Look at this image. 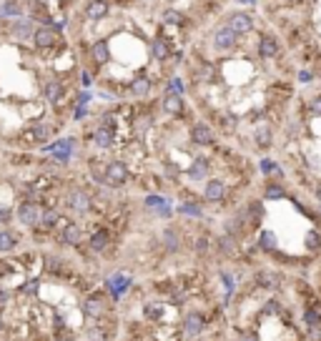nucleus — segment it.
<instances>
[{"label":"nucleus","mask_w":321,"mask_h":341,"mask_svg":"<svg viewBox=\"0 0 321 341\" xmlns=\"http://www.w3.org/2000/svg\"><path fill=\"white\" fill-rule=\"evenodd\" d=\"M208 56L198 53L194 83L204 90L214 128L246 150H276L304 76L276 28L258 6L224 10L206 36Z\"/></svg>","instance_id":"nucleus-1"},{"label":"nucleus","mask_w":321,"mask_h":341,"mask_svg":"<svg viewBox=\"0 0 321 341\" xmlns=\"http://www.w3.org/2000/svg\"><path fill=\"white\" fill-rule=\"evenodd\" d=\"M288 186L321 208V78H306L276 143Z\"/></svg>","instance_id":"nucleus-2"},{"label":"nucleus","mask_w":321,"mask_h":341,"mask_svg":"<svg viewBox=\"0 0 321 341\" xmlns=\"http://www.w3.org/2000/svg\"><path fill=\"white\" fill-rule=\"evenodd\" d=\"M256 6L288 46L304 80L321 78V0H258Z\"/></svg>","instance_id":"nucleus-3"},{"label":"nucleus","mask_w":321,"mask_h":341,"mask_svg":"<svg viewBox=\"0 0 321 341\" xmlns=\"http://www.w3.org/2000/svg\"><path fill=\"white\" fill-rule=\"evenodd\" d=\"M16 218L20 221V226H26V228H36V226H40V218H43V206H40L36 198L20 201V206L16 208Z\"/></svg>","instance_id":"nucleus-4"},{"label":"nucleus","mask_w":321,"mask_h":341,"mask_svg":"<svg viewBox=\"0 0 321 341\" xmlns=\"http://www.w3.org/2000/svg\"><path fill=\"white\" fill-rule=\"evenodd\" d=\"M211 158L208 156H196L191 163H188V168H186V178L191 181V184H201L204 181V186L211 181V178H216V176H211Z\"/></svg>","instance_id":"nucleus-5"},{"label":"nucleus","mask_w":321,"mask_h":341,"mask_svg":"<svg viewBox=\"0 0 321 341\" xmlns=\"http://www.w3.org/2000/svg\"><path fill=\"white\" fill-rule=\"evenodd\" d=\"M48 138H50V126H48V123H30L26 130L18 133V146L30 148V146H40V143H46Z\"/></svg>","instance_id":"nucleus-6"},{"label":"nucleus","mask_w":321,"mask_h":341,"mask_svg":"<svg viewBox=\"0 0 321 341\" xmlns=\"http://www.w3.org/2000/svg\"><path fill=\"white\" fill-rule=\"evenodd\" d=\"M8 36H10L16 43L33 40V36H36V20H30V18H18V20H10Z\"/></svg>","instance_id":"nucleus-7"},{"label":"nucleus","mask_w":321,"mask_h":341,"mask_svg":"<svg viewBox=\"0 0 321 341\" xmlns=\"http://www.w3.org/2000/svg\"><path fill=\"white\" fill-rule=\"evenodd\" d=\"M126 181H128V166L123 160H110L106 166V186L120 188V186H126Z\"/></svg>","instance_id":"nucleus-8"},{"label":"nucleus","mask_w":321,"mask_h":341,"mask_svg":"<svg viewBox=\"0 0 321 341\" xmlns=\"http://www.w3.org/2000/svg\"><path fill=\"white\" fill-rule=\"evenodd\" d=\"M58 43H63V40H60L58 30H53L50 26H40V28H36V36H33V46H36L38 50H48V48H56Z\"/></svg>","instance_id":"nucleus-9"},{"label":"nucleus","mask_w":321,"mask_h":341,"mask_svg":"<svg viewBox=\"0 0 321 341\" xmlns=\"http://www.w3.org/2000/svg\"><path fill=\"white\" fill-rule=\"evenodd\" d=\"M110 13V0H86L83 6V16L93 23H100L103 18H108Z\"/></svg>","instance_id":"nucleus-10"},{"label":"nucleus","mask_w":321,"mask_h":341,"mask_svg":"<svg viewBox=\"0 0 321 341\" xmlns=\"http://www.w3.org/2000/svg\"><path fill=\"white\" fill-rule=\"evenodd\" d=\"M206 328V316L201 314V311H188L186 316H184V334L188 336V338H196V336H201V331Z\"/></svg>","instance_id":"nucleus-11"},{"label":"nucleus","mask_w":321,"mask_h":341,"mask_svg":"<svg viewBox=\"0 0 321 341\" xmlns=\"http://www.w3.org/2000/svg\"><path fill=\"white\" fill-rule=\"evenodd\" d=\"M66 204H68V208H73L76 214H88V211L93 208V198H90L83 188H73V191L68 194Z\"/></svg>","instance_id":"nucleus-12"},{"label":"nucleus","mask_w":321,"mask_h":341,"mask_svg":"<svg viewBox=\"0 0 321 341\" xmlns=\"http://www.w3.org/2000/svg\"><path fill=\"white\" fill-rule=\"evenodd\" d=\"M160 108H164L168 116H174V118L186 116V100H184V96H178V93H164Z\"/></svg>","instance_id":"nucleus-13"},{"label":"nucleus","mask_w":321,"mask_h":341,"mask_svg":"<svg viewBox=\"0 0 321 341\" xmlns=\"http://www.w3.org/2000/svg\"><path fill=\"white\" fill-rule=\"evenodd\" d=\"M26 18V6L20 0H3L0 3V20H18Z\"/></svg>","instance_id":"nucleus-14"},{"label":"nucleus","mask_w":321,"mask_h":341,"mask_svg":"<svg viewBox=\"0 0 321 341\" xmlns=\"http://www.w3.org/2000/svg\"><path fill=\"white\" fill-rule=\"evenodd\" d=\"M90 58H93V63L100 68V66H108L110 63V58H113V53H110V43L108 40H96L93 46H90Z\"/></svg>","instance_id":"nucleus-15"},{"label":"nucleus","mask_w":321,"mask_h":341,"mask_svg":"<svg viewBox=\"0 0 321 341\" xmlns=\"http://www.w3.org/2000/svg\"><path fill=\"white\" fill-rule=\"evenodd\" d=\"M130 286V276L128 274H113L108 281H106V288L110 291L113 298H120V294H126Z\"/></svg>","instance_id":"nucleus-16"},{"label":"nucleus","mask_w":321,"mask_h":341,"mask_svg":"<svg viewBox=\"0 0 321 341\" xmlns=\"http://www.w3.org/2000/svg\"><path fill=\"white\" fill-rule=\"evenodd\" d=\"M148 50H150V58H153L156 63H166V60L171 58V48H168L166 38H160V36L148 43Z\"/></svg>","instance_id":"nucleus-17"},{"label":"nucleus","mask_w":321,"mask_h":341,"mask_svg":"<svg viewBox=\"0 0 321 341\" xmlns=\"http://www.w3.org/2000/svg\"><path fill=\"white\" fill-rule=\"evenodd\" d=\"M160 244H164V248L168 251V254H176L181 246H184V236L176 231V228H164L160 231Z\"/></svg>","instance_id":"nucleus-18"},{"label":"nucleus","mask_w":321,"mask_h":341,"mask_svg":"<svg viewBox=\"0 0 321 341\" xmlns=\"http://www.w3.org/2000/svg\"><path fill=\"white\" fill-rule=\"evenodd\" d=\"M43 96H46L48 103L58 106V103L63 100V96H66V88H63V83H60L58 78H50V80H46V86H43Z\"/></svg>","instance_id":"nucleus-19"},{"label":"nucleus","mask_w":321,"mask_h":341,"mask_svg":"<svg viewBox=\"0 0 321 341\" xmlns=\"http://www.w3.org/2000/svg\"><path fill=\"white\" fill-rule=\"evenodd\" d=\"M60 241L66 246H80L83 244V228H80V224H66L60 228Z\"/></svg>","instance_id":"nucleus-20"},{"label":"nucleus","mask_w":321,"mask_h":341,"mask_svg":"<svg viewBox=\"0 0 321 341\" xmlns=\"http://www.w3.org/2000/svg\"><path fill=\"white\" fill-rule=\"evenodd\" d=\"M186 23V16L178 8H164L160 13V26H168V28H181Z\"/></svg>","instance_id":"nucleus-21"},{"label":"nucleus","mask_w":321,"mask_h":341,"mask_svg":"<svg viewBox=\"0 0 321 341\" xmlns=\"http://www.w3.org/2000/svg\"><path fill=\"white\" fill-rule=\"evenodd\" d=\"M128 90H130V96H136V98H146V96L153 90V80L146 78V76H138V78L130 80Z\"/></svg>","instance_id":"nucleus-22"},{"label":"nucleus","mask_w":321,"mask_h":341,"mask_svg":"<svg viewBox=\"0 0 321 341\" xmlns=\"http://www.w3.org/2000/svg\"><path fill=\"white\" fill-rule=\"evenodd\" d=\"M93 146H96V148H113V146H116V133H113L110 128L98 126L96 133H93Z\"/></svg>","instance_id":"nucleus-23"},{"label":"nucleus","mask_w":321,"mask_h":341,"mask_svg":"<svg viewBox=\"0 0 321 341\" xmlns=\"http://www.w3.org/2000/svg\"><path fill=\"white\" fill-rule=\"evenodd\" d=\"M83 311H86V316H90V318H100V316L106 314V304H103L100 296H90V298H86Z\"/></svg>","instance_id":"nucleus-24"},{"label":"nucleus","mask_w":321,"mask_h":341,"mask_svg":"<svg viewBox=\"0 0 321 341\" xmlns=\"http://www.w3.org/2000/svg\"><path fill=\"white\" fill-rule=\"evenodd\" d=\"M88 244H90V248H93V251H106V248H108V244H110V234H108L106 228H98V231L90 236V241H88Z\"/></svg>","instance_id":"nucleus-25"},{"label":"nucleus","mask_w":321,"mask_h":341,"mask_svg":"<svg viewBox=\"0 0 321 341\" xmlns=\"http://www.w3.org/2000/svg\"><path fill=\"white\" fill-rule=\"evenodd\" d=\"M16 246H18V236L13 231H8V228L0 231V254H10V251H16Z\"/></svg>","instance_id":"nucleus-26"},{"label":"nucleus","mask_w":321,"mask_h":341,"mask_svg":"<svg viewBox=\"0 0 321 341\" xmlns=\"http://www.w3.org/2000/svg\"><path fill=\"white\" fill-rule=\"evenodd\" d=\"M186 90H188L186 78L174 76V78H168V83H166V90H164V93H178V96H186Z\"/></svg>","instance_id":"nucleus-27"},{"label":"nucleus","mask_w":321,"mask_h":341,"mask_svg":"<svg viewBox=\"0 0 321 341\" xmlns=\"http://www.w3.org/2000/svg\"><path fill=\"white\" fill-rule=\"evenodd\" d=\"M58 224H60V211H58V208H53V206L43 208L40 226H43V228H53V226H58Z\"/></svg>","instance_id":"nucleus-28"},{"label":"nucleus","mask_w":321,"mask_h":341,"mask_svg":"<svg viewBox=\"0 0 321 341\" xmlns=\"http://www.w3.org/2000/svg\"><path fill=\"white\" fill-rule=\"evenodd\" d=\"M143 314L150 321H160V316H164V304H160V301H148L143 306Z\"/></svg>","instance_id":"nucleus-29"},{"label":"nucleus","mask_w":321,"mask_h":341,"mask_svg":"<svg viewBox=\"0 0 321 341\" xmlns=\"http://www.w3.org/2000/svg\"><path fill=\"white\" fill-rule=\"evenodd\" d=\"M78 80H80V88H86V90H90L96 83H93V73L88 70V68H80V73H78Z\"/></svg>","instance_id":"nucleus-30"},{"label":"nucleus","mask_w":321,"mask_h":341,"mask_svg":"<svg viewBox=\"0 0 321 341\" xmlns=\"http://www.w3.org/2000/svg\"><path fill=\"white\" fill-rule=\"evenodd\" d=\"M146 206L148 208H166V198L164 196H146Z\"/></svg>","instance_id":"nucleus-31"},{"label":"nucleus","mask_w":321,"mask_h":341,"mask_svg":"<svg viewBox=\"0 0 321 341\" xmlns=\"http://www.w3.org/2000/svg\"><path fill=\"white\" fill-rule=\"evenodd\" d=\"M10 221H13V211H10L8 206L0 204V226H8Z\"/></svg>","instance_id":"nucleus-32"},{"label":"nucleus","mask_w":321,"mask_h":341,"mask_svg":"<svg viewBox=\"0 0 321 341\" xmlns=\"http://www.w3.org/2000/svg\"><path fill=\"white\" fill-rule=\"evenodd\" d=\"M86 116H88V106H80V103H78V106H76V110H73V120L78 123V120H83Z\"/></svg>","instance_id":"nucleus-33"},{"label":"nucleus","mask_w":321,"mask_h":341,"mask_svg":"<svg viewBox=\"0 0 321 341\" xmlns=\"http://www.w3.org/2000/svg\"><path fill=\"white\" fill-rule=\"evenodd\" d=\"M38 286H40V281H28V286L23 288V294H36V291H38Z\"/></svg>","instance_id":"nucleus-34"},{"label":"nucleus","mask_w":321,"mask_h":341,"mask_svg":"<svg viewBox=\"0 0 321 341\" xmlns=\"http://www.w3.org/2000/svg\"><path fill=\"white\" fill-rule=\"evenodd\" d=\"M10 298V291H6V288H0V304H6Z\"/></svg>","instance_id":"nucleus-35"},{"label":"nucleus","mask_w":321,"mask_h":341,"mask_svg":"<svg viewBox=\"0 0 321 341\" xmlns=\"http://www.w3.org/2000/svg\"><path fill=\"white\" fill-rule=\"evenodd\" d=\"M113 3H118V6H130L133 0H113Z\"/></svg>","instance_id":"nucleus-36"},{"label":"nucleus","mask_w":321,"mask_h":341,"mask_svg":"<svg viewBox=\"0 0 321 341\" xmlns=\"http://www.w3.org/2000/svg\"><path fill=\"white\" fill-rule=\"evenodd\" d=\"M3 331H6V318L0 316V334H3Z\"/></svg>","instance_id":"nucleus-37"},{"label":"nucleus","mask_w":321,"mask_h":341,"mask_svg":"<svg viewBox=\"0 0 321 341\" xmlns=\"http://www.w3.org/2000/svg\"><path fill=\"white\" fill-rule=\"evenodd\" d=\"M56 341H68V338H66V336H58V338H56Z\"/></svg>","instance_id":"nucleus-38"},{"label":"nucleus","mask_w":321,"mask_h":341,"mask_svg":"<svg viewBox=\"0 0 321 341\" xmlns=\"http://www.w3.org/2000/svg\"><path fill=\"white\" fill-rule=\"evenodd\" d=\"M0 3H3V0H0Z\"/></svg>","instance_id":"nucleus-39"}]
</instances>
